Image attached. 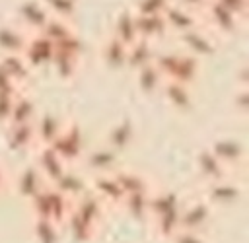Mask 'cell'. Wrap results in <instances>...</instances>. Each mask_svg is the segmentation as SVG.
<instances>
[{"label":"cell","instance_id":"6da1fadb","mask_svg":"<svg viewBox=\"0 0 249 243\" xmlns=\"http://www.w3.org/2000/svg\"><path fill=\"white\" fill-rule=\"evenodd\" d=\"M27 202L31 206L35 220H51L58 226H64V222L72 210V200L66 198L62 192H58L49 183Z\"/></svg>","mask_w":249,"mask_h":243},{"label":"cell","instance_id":"7a4b0ae2","mask_svg":"<svg viewBox=\"0 0 249 243\" xmlns=\"http://www.w3.org/2000/svg\"><path fill=\"white\" fill-rule=\"evenodd\" d=\"M49 146L66 165H74L76 161H82L86 154V140L82 126L76 121H64L62 130Z\"/></svg>","mask_w":249,"mask_h":243},{"label":"cell","instance_id":"3957f363","mask_svg":"<svg viewBox=\"0 0 249 243\" xmlns=\"http://www.w3.org/2000/svg\"><path fill=\"white\" fill-rule=\"evenodd\" d=\"M21 56L27 62V66L31 68V72L37 68L51 66L53 56H54V43L49 41L47 37H43L41 33H29L27 43L21 51Z\"/></svg>","mask_w":249,"mask_h":243},{"label":"cell","instance_id":"277c9868","mask_svg":"<svg viewBox=\"0 0 249 243\" xmlns=\"http://www.w3.org/2000/svg\"><path fill=\"white\" fill-rule=\"evenodd\" d=\"M204 196L210 206H231L241 198V189L235 181H230L228 177L220 181L206 183Z\"/></svg>","mask_w":249,"mask_h":243},{"label":"cell","instance_id":"5b68a950","mask_svg":"<svg viewBox=\"0 0 249 243\" xmlns=\"http://www.w3.org/2000/svg\"><path fill=\"white\" fill-rule=\"evenodd\" d=\"M177 37H179L185 52L196 56L198 60L208 58V56H212L216 52V45H214L212 37L206 31H202V27H193V29L177 35Z\"/></svg>","mask_w":249,"mask_h":243},{"label":"cell","instance_id":"8992f818","mask_svg":"<svg viewBox=\"0 0 249 243\" xmlns=\"http://www.w3.org/2000/svg\"><path fill=\"white\" fill-rule=\"evenodd\" d=\"M195 169H196V175L204 183H212V181H220V179L228 177V167L208 148H200L196 152V156H195Z\"/></svg>","mask_w":249,"mask_h":243},{"label":"cell","instance_id":"52a82bcc","mask_svg":"<svg viewBox=\"0 0 249 243\" xmlns=\"http://www.w3.org/2000/svg\"><path fill=\"white\" fill-rule=\"evenodd\" d=\"M208 220H210V204L206 200H195L187 206H181L179 229H189V231H200L202 233Z\"/></svg>","mask_w":249,"mask_h":243},{"label":"cell","instance_id":"ba28073f","mask_svg":"<svg viewBox=\"0 0 249 243\" xmlns=\"http://www.w3.org/2000/svg\"><path fill=\"white\" fill-rule=\"evenodd\" d=\"M35 167L39 169V173L43 175V179L47 183H54L64 173V169L68 165L54 154V150L51 146H37V152H35Z\"/></svg>","mask_w":249,"mask_h":243},{"label":"cell","instance_id":"9c48e42d","mask_svg":"<svg viewBox=\"0 0 249 243\" xmlns=\"http://www.w3.org/2000/svg\"><path fill=\"white\" fill-rule=\"evenodd\" d=\"M163 19L167 23V31H171L175 35H181L193 27H198L196 12H191L183 6H179L177 2H171L167 6V10L163 12Z\"/></svg>","mask_w":249,"mask_h":243},{"label":"cell","instance_id":"30bf717a","mask_svg":"<svg viewBox=\"0 0 249 243\" xmlns=\"http://www.w3.org/2000/svg\"><path fill=\"white\" fill-rule=\"evenodd\" d=\"M84 165L91 169L95 175L101 173H113L119 167V154L111 150L109 146H99L95 150H89L84 154Z\"/></svg>","mask_w":249,"mask_h":243},{"label":"cell","instance_id":"8fae6325","mask_svg":"<svg viewBox=\"0 0 249 243\" xmlns=\"http://www.w3.org/2000/svg\"><path fill=\"white\" fill-rule=\"evenodd\" d=\"M208 150L226 165H239V161L245 157V148L239 140L235 138H230V136H222V138H216L210 142Z\"/></svg>","mask_w":249,"mask_h":243},{"label":"cell","instance_id":"7c38bea8","mask_svg":"<svg viewBox=\"0 0 249 243\" xmlns=\"http://www.w3.org/2000/svg\"><path fill=\"white\" fill-rule=\"evenodd\" d=\"M89 191L107 206V204H121L124 194L115 179L113 173H101V175H95L91 185H89Z\"/></svg>","mask_w":249,"mask_h":243},{"label":"cell","instance_id":"4fadbf2b","mask_svg":"<svg viewBox=\"0 0 249 243\" xmlns=\"http://www.w3.org/2000/svg\"><path fill=\"white\" fill-rule=\"evenodd\" d=\"M18 16L25 25V29H31L33 33H37L51 17L49 10L43 6L41 0H23L18 6Z\"/></svg>","mask_w":249,"mask_h":243},{"label":"cell","instance_id":"5bb4252c","mask_svg":"<svg viewBox=\"0 0 249 243\" xmlns=\"http://www.w3.org/2000/svg\"><path fill=\"white\" fill-rule=\"evenodd\" d=\"M49 185H53L58 192H62L66 198H70V200H76L78 196H82L84 192H88L89 191V183H88V179L82 175V173H78V171H74V169H64V173L54 181V183H49Z\"/></svg>","mask_w":249,"mask_h":243},{"label":"cell","instance_id":"9a60e30c","mask_svg":"<svg viewBox=\"0 0 249 243\" xmlns=\"http://www.w3.org/2000/svg\"><path fill=\"white\" fill-rule=\"evenodd\" d=\"M198 72H200V60L196 56L181 51V52H177V60H175L169 80L181 82L185 86H193L198 78Z\"/></svg>","mask_w":249,"mask_h":243},{"label":"cell","instance_id":"2e32d148","mask_svg":"<svg viewBox=\"0 0 249 243\" xmlns=\"http://www.w3.org/2000/svg\"><path fill=\"white\" fill-rule=\"evenodd\" d=\"M165 97V101L175 109V111H189L193 107V91L191 86H185L181 82H173V80H165L161 89H160Z\"/></svg>","mask_w":249,"mask_h":243},{"label":"cell","instance_id":"e0dca14e","mask_svg":"<svg viewBox=\"0 0 249 243\" xmlns=\"http://www.w3.org/2000/svg\"><path fill=\"white\" fill-rule=\"evenodd\" d=\"M156 54L158 52H156V47H154L152 41L136 39L128 47V51H126V68L132 70V72H136V70L152 64L154 58H156Z\"/></svg>","mask_w":249,"mask_h":243},{"label":"cell","instance_id":"ac0fdd59","mask_svg":"<svg viewBox=\"0 0 249 243\" xmlns=\"http://www.w3.org/2000/svg\"><path fill=\"white\" fill-rule=\"evenodd\" d=\"M6 142L12 152H27L29 148L37 146L35 126L33 122L27 124H10L6 132Z\"/></svg>","mask_w":249,"mask_h":243},{"label":"cell","instance_id":"d6986e66","mask_svg":"<svg viewBox=\"0 0 249 243\" xmlns=\"http://www.w3.org/2000/svg\"><path fill=\"white\" fill-rule=\"evenodd\" d=\"M47 185V181L43 179V175L39 173V169L33 165H25L21 169V173L18 175V181H16V189H18V194L25 200H31L43 187Z\"/></svg>","mask_w":249,"mask_h":243},{"label":"cell","instance_id":"ffe728a7","mask_svg":"<svg viewBox=\"0 0 249 243\" xmlns=\"http://www.w3.org/2000/svg\"><path fill=\"white\" fill-rule=\"evenodd\" d=\"M202 10H204V14H206L208 23H210L214 29H218V31H222V33H231V31L237 27V21H239V19H237L231 12H228L224 6H220L216 0H208Z\"/></svg>","mask_w":249,"mask_h":243},{"label":"cell","instance_id":"44dd1931","mask_svg":"<svg viewBox=\"0 0 249 243\" xmlns=\"http://www.w3.org/2000/svg\"><path fill=\"white\" fill-rule=\"evenodd\" d=\"M136 17V31H138V39H146V41H158L163 35H167V23L163 19V14H156V16H138Z\"/></svg>","mask_w":249,"mask_h":243},{"label":"cell","instance_id":"7402d4cb","mask_svg":"<svg viewBox=\"0 0 249 243\" xmlns=\"http://www.w3.org/2000/svg\"><path fill=\"white\" fill-rule=\"evenodd\" d=\"M72 210L78 212L82 218H86L88 222L99 226L101 218H103V212H105V204L91 192H84L82 196H78L76 200H72Z\"/></svg>","mask_w":249,"mask_h":243},{"label":"cell","instance_id":"603a6c76","mask_svg":"<svg viewBox=\"0 0 249 243\" xmlns=\"http://www.w3.org/2000/svg\"><path fill=\"white\" fill-rule=\"evenodd\" d=\"M62 124H64V121L53 113H45L39 119H35L33 126H35L37 146H49L58 136V132L62 130Z\"/></svg>","mask_w":249,"mask_h":243},{"label":"cell","instance_id":"cb8c5ba5","mask_svg":"<svg viewBox=\"0 0 249 243\" xmlns=\"http://www.w3.org/2000/svg\"><path fill=\"white\" fill-rule=\"evenodd\" d=\"M27 31L16 25H0V52L2 54H21L27 43Z\"/></svg>","mask_w":249,"mask_h":243},{"label":"cell","instance_id":"d4e9b609","mask_svg":"<svg viewBox=\"0 0 249 243\" xmlns=\"http://www.w3.org/2000/svg\"><path fill=\"white\" fill-rule=\"evenodd\" d=\"M126 51L128 47L111 35L101 47V60L109 70H123L126 68Z\"/></svg>","mask_w":249,"mask_h":243},{"label":"cell","instance_id":"484cf974","mask_svg":"<svg viewBox=\"0 0 249 243\" xmlns=\"http://www.w3.org/2000/svg\"><path fill=\"white\" fill-rule=\"evenodd\" d=\"M132 140H134V124L130 119H123L107 132V144L105 146H109L111 150L121 154L132 144Z\"/></svg>","mask_w":249,"mask_h":243},{"label":"cell","instance_id":"4316f807","mask_svg":"<svg viewBox=\"0 0 249 243\" xmlns=\"http://www.w3.org/2000/svg\"><path fill=\"white\" fill-rule=\"evenodd\" d=\"M113 37L119 39L126 47H130L138 39L136 17H134V12L132 10H124V12L119 14V17L115 19V25H113Z\"/></svg>","mask_w":249,"mask_h":243},{"label":"cell","instance_id":"83f0119b","mask_svg":"<svg viewBox=\"0 0 249 243\" xmlns=\"http://www.w3.org/2000/svg\"><path fill=\"white\" fill-rule=\"evenodd\" d=\"M181 208V200L173 191H161L156 194H150V202H148V218L156 220L171 210Z\"/></svg>","mask_w":249,"mask_h":243},{"label":"cell","instance_id":"f1b7e54d","mask_svg":"<svg viewBox=\"0 0 249 243\" xmlns=\"http://www.w3.org/2000/svg\"><path fill=\"white\" fill-rule=\"evenodd\" d=\"M134 80H136L138 89L142 93H146V95H150L154 91H160L161 86H163V82H165L154 62L148 64V66H144V68H140V70H136L134 72Z\"/></svg>","mask_w":249,"mask_h":243},{"label":"cell","instance_id":"f546056e","mask_svg":"<svg viewBox=\"0 0 249 243\" xmlns=\"http://www.w3.org/2000/svg\"><path fill=\"white\" fill-rule=\"evenodd\" d=\"M0 68L19 86H23V82L31 76V68L27 66V62L23 60L21 54H2L0 56Z\"/></svg>","mask_w":249,"mask_h":243},{"label":"cell","instance_id":"4dcf8cb0","mask_svg":"<svg viewBox=\"0 0 249 243\" xmlns=\"http://www.w3.org/2000/svg\"><path fill=\"white\" fill-rule=\"evenodd\" d=\"M37 119V111H35V101L31 97H27L25 93H19L14 99V107H12V115H10V124H27L33 122Z\"/></svg>","mask_w":249,"mask_h":243},{"label":"cell","instance_id":"1f68e13d","mask_svg":"<svg viewBox=\"0 0 249 243\" xmlns=\"http://www.w3.org/2000/svg\"><path fill=\"white\" fill-rule=\"evenodd\" d=\"M123 194H132V192H140V191H150L148 187V181L144 175L136 173V171H130V169H115L113 171Z\"/></svg>","mask_w":249,"mask_h":243},{"label":"cell","instance_id":"d6a6232c","mask_svg":"<svg viewBox=\"0 0 249 243\" xmlns=\"http://www.w3.org/2000/svg\"><path fill=\"white\" fill-rule=\"evenodd\" d=\"M64 224L68 226L70 235H72L76 241H80V243L93 239L95 233H97V226L91 224V222H88L86 218H82V216H80L78 212H74V210H70V214H68V218H66Z\"/></svg>","mask_w":249,"mask_h":243},{"label":"cell","instance_id":"836d02e7","mask_svg":"<svg viewBox=\"0 0 249 243\" xmlns=\"http://www.w3.org/2000/svg\"><path fill=\"white\" fill-rule=\"evenodd\" d=\"M150 191H140L132 194H124L121 206L134 218V220H146L148 218V202H150Z\"/></svg>","mask_w":249,"mask_h":243},{"label":"cell","instance_id":"e575fe53","mask_svg":"<svg viewBox=\"0 0 249 243\" xmlns=\"http://www.w3.org/2000/svg\"><path fill=\"white\" fill-rule=\"evenodd\" d=\"M37 33H41L43 37H47L49 41H53V43H56V41H60V39H64V37H68L70 33H74V27H72V23L68 21V19H62V17H54V16H51L49 17V21L37 31Z\"/></svg>","mask_w":249,"mask_h":243},{"label":"cell","instance_id":"d590c367","mask_svg":"<svg viewBox=\"0 0 249 243\" xmlns=\"http://www.w3.org/2000/svg\"><path fill=\"white\" fill-rule=\"evenodd\" d=\"M51 66L54 68V74H56L60 80H70V78H74L76 72H78L80 58H74V56H66V54H60V52H54Z\"/></svg>","mask_w":249,"mask_h":243},{"label":"cell","instance_id":"8d00e7d4","mask_svg":"<svg viewBox=\"0 0 249 243\" xmlns=\"http://www.w3.org/2000/svg\"><path fill=\"white\" fill-rule=\"evenodd\" d=\"M33 233L39 243H58L60 239V226L51 220H35Z\"/></svg>","mask_w":249,"mask_h":243},{"label":"cell","instance_id":"74e56055","mask_svg":"<svg viewBox=\"0 0 249 243\" xmlns=\"http://www.w3.org/2000/svg\"><path fill=\"white\" fill-rule=\"evenodd\" d=\"M43 6L49 10L51 16L62 17V19H72L78 12V0H41Z\"/></svg>","mask_w":249,"mask_h":243},{"label":"cell","instance_id":"f35d334b","mask_svg":"<svg viewBox=\"0 0 249 243\" xmlns=\"http://www.w3.org/2000/svg\"><path fill=\"white\" fill-rule=\"evenodd\" d=\"M179 216H181V208L171 210V212H167V214L156 218V220H154V227H156V231H158L161 237L171 239V235L179 231Z\"/></svg>","mask_w":249,"mask_h":243},{"label":"cell","instance_id":"ab89813d","mask_svg":"<svg viewBox=\"0 0 249 243\" xmlns=\"http://www.w3.org/2000/svg\"><path fill=\"white\" fill-rule=\"evenodd\" d=\"M54 52H60V54H66V56H74V58H82L84 43H82V39L74 31L68 37H64V39L54 43Z\"/></svg>","mask_w":249,"mask_h":243},{"label":"cell","instance_id":"60d3db41","mask_svg":"<svg viewBox=\"0 0 249 243\" xmlns=\"http://www.w3.org/2000/svg\"><path fill=\"white\" fill-rule=\"evenodd\" d=\"M171 2H173V0H136L132 12L138 14V16H156V14H163Z\"/></svg>","mask_w":249,"mask_h":243},{"label":"cell","instance_id":"b9f144b4","mask_svg":"<svg viewBox=\"0 0 249 243\" xmlns=\"http://www.w3.org/2000/svg\"><path fill=\"white\" fill-rule=\"evenodd\" d=\"M19 93H23V87L19 84H16L2 68H0V95L4 97H18Z\"/></svg>","mask_w":249,"mask_h":243},{"label":"cell","instance_id":"7bdbcfd3","mask_svg":"<svg viewBox=\"0 0 249 243\" xmlns=\"http://www.w3.org/2000/svg\"><path fill=\"white\" fill-rule=\"evenodd\" d=\"M220 6H224L228 12H231L237 19L243 17L247 14V8H249V0H216Z\"/></svg>","mask_w":249,"mask_h":243},{"label":"cell","instance_id":"ee69618b","mask_svg":"<svg viewBox=\"0 0 249 243\" xmlns=\"http://www.w3.org/2000/svg\"><path fill=\"white\" fill-rule=\"evenodd\" d=\"M173 243H206L200 231H189V229H179L177 233L171 235Z\"/></svg>","mask_w":249,"mask_h":243},{"label":"cell","instance_id":"f6af8a7d","mask_svg":"<svg viewBox=\"0 0 249 243\" xmlns=\"http://www.w3.org/2000/svg\"><path fill=\"white\" fill-rule=\"evenodd\" d=\"M14 99L16 97H4L0 95V124H6L10 122V115H12V107H14Z\"/></svg>","mask_w":249,"mask_h":243},{"label":"cell","instance_id":"bcb514c9","mask_svg":"<svg viewBox=\"0 0 249 243\" xmlns=\"http://www.w3.org/2000/svg\"><path fill=\"white\" fill-rule=\"evenodd\" d=\"M206 2H208V0H177V4H179V6H183V8H187V10H191V12H196V10H202Z\"/></svg>","mask_w":249,"mask_h":243},{"label":"cell","instance_id":"7dc6e473","mask_svg":"<svg viewBox=\"0 0 249 243\" xmlns=\"http://www.w3.org/2000/svg\"><path fill=\"white\" fill-rule=\"evenodd\" d=\"M6 185H8V177H6V171H4V167L0 165V192L6 189Z\"/></svg>","mask_w":249,"mask_h":243}]
</instances>
